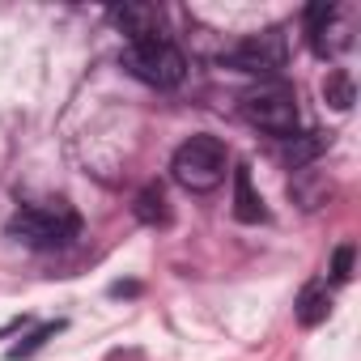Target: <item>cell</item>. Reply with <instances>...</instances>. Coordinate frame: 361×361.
<instances>
[{
    "instance_id": "8992f818",
    "label": "cell",
    "mask_w": 361,
    "mask_h": 361,
    "mask_svg": "<svg viewBox=\"0 0 361 361\" xmlns=\"http://www.w3.org/2000/svg\"><path fill=\"white\" fill-rule=\"evenodd\" d=\"M306 30H310V47L314 56H340L348 47V22L340 18L336 5H327V0H319V5L306 9Z\"/></svg>"
},
{
    "instance_id": "30bf717a",
    "label": "cell",
    "mask_w": 361,
    "mask_h": 361,
    "mask_svg": "<svg viewBox=\"0 0 361 361\" xmlns=\"http://www.w3.org/2000/svg\"><path fill=\"white\" fill-rule=\"evenodd\" d=\"M323 149H327V136H323V132L289 136V145H285V166H289V170H306V166H310Z\"/></svg>"
},
{
    "instance_id": "5bb4252c",
    "label": "cell",
    "mask_w": 361,
    "mask_h": 361,
    "mask_svg": "<svg viewBox=\"0 0 361 361\" xmlns=\"http://www.w3.org/2000/svg\"><path fill=\"white\" fill-rule=\"evenodd\" d=\"M353 276V247L344 243V247H336V255H331V281H348Z\"/></svg>"
},
{
    "instance_id": "ba28073f",
    "label": "cell",
    "mask_w": 361,
    "mask_h": 361,
    "mask_svg": "<svg viewBox=\"0 0 361 361\" xmlns=\"http://www.w3.org/2000/svg\"><path fill=\"white\" fill-rule=\"evenodd\" d=\"M234 217L247 226L264 221V200L251 188V166H234Z\"/></svg>"
},
{
    "instance_id": "52a82bcc",
    "label": "cell",
    "mask_w": 361,
    "mask_h": 361,
    "mask_svg": "<svg viewBox=\"0 0 361 361\" xmlns=\"http://www.w3.org/2000/svg\"><path fill=\"white\" fill-rule=\"evenodd\" d=\"M115 26L128 35V43H145V39H161V9L157 5H123L111 13Z\"/></svg>"
},
{
    "instance_id": "7a4b0ae2",
    "label": "cell",
    "mask_w": 361,
    "mask_h": 361,
    "mask_svg": "<svg viewBox=\"0 0 361 361\" xmlns=\"http://www.w3.org/2000/svg\"><path fill=\"white\" fill-rule=\"evenodd\" d=\"M238 111H243V119H247L251 128H259V132H268V136H281V140L298 136V123H302V115H298V94H293L289 85H281V81H264V85L247 90V94L238 98Z\"/></svg>"
},
{
    "instance_id": "7c38bea8",
    "label": "cell",
    "mask_w": 361,
    "mask_h": 361,
    "mask_svg": "<svg viewBox=\"0 0 361 361\" xmlns=\"http://www.w3.org/2000/svg\"><path fill=\"white\" fill-rule=\"evenodd\" d=\"M323 98L336 106V111H348L353 106V81L336 68V73H327V81H323Z\"/></svg>"
},
{
    "instance_id": "8fae6325",
    "label": "cell",
    "mask_w": 361,
    "mask_h": 361,
    "mask_svg": "<svg viewBox=\"0 0 361 361\" xmlns=\"http://www.w3.org/2000/svg\"><path fill=\"white\" fill-rule=\"evenodd\" d=\"M136 217H140L145 226H166V221H170V209H166V192H161L157 183H149V188L136 196Z\"/></svg>"
},
{
    "instance_id": "3957f363",
    "label": "cell",
    "mask_w": 361,
    "mask_h": 361,
    "mask_svg": "<svg viewBox=\"0 0 361 361\" xmlns=\"http://www.w3.org/2000/svg\"><path fill=\"white\" fill-rule=\"evenodd\" d=\"M81 230V217L68 209V204H30L22 213H13L9 221V234L35 251H56V247H68Z\"/></svg>"
},
{
    "instance_id": "277c9868",
    "label": "cell",
    "mask_w": 361,
    "mask_h": 361,
    "mask_svg": "<svg viewBox=\"0 0 361 361\" xmlns=\"http://www.w3.org/2000/svg\"><path fill=\"white\" fill-rule=\"evenodd\" d=\"M123 68L136 81L153 85V90H174L178 81H183V73H188V60L170 39H145V43H128L123 47Z\"/></svg>"
},
{
    "instance_id": "5b68a950",
    "label": "cell",
    "mask_w": 361,
    "mask_h": 361,
    "mask_svg": "<svg viewBox=\"0 0 361 361\" xmlns=\"http://www.w3.org/2000/svg\"><path fill=\"white\" fill-rule=\"evenodd\" d=\"M289 60V43H285V30H264V35H247L238 47H230L221 56L226 68L234 73H247V77H276Z\"/></svg>"
},
{
    "instance_id": "4fadbf2b",
    "label": "cell",
    "mask_w": 361,
    "mask_h": 361,
    "mask_svg": "<svg viewBox=\"0 0 361 361\" xmlns=\"http://www.w3.org/2000/svg\"><path fill=\"white\" fill-rule=\"evenodd\" d=\"M56 331H64V323H60V319H56V323H43V327H35V331H30V336H26L18 348H9V357H13V361H22V357H35V353H39V348H43V344L56 336Z\"/></svg>"
},
{
    "instance_id": "6da1fadb",
    "label": "cell",
    "mask_w": 361,
    "mask_h": 361,
    "mask_svg": "<svg viewBox=\"0 0 361 361\" xmlns=\"http://www.w3.org/2000/svg\"><path fill=\"white\" fill-rule=\"evenodd\" d=\"M226 170H230V149L217 136H192L174 149L170 157V174L178 188L188 192H213L226 183Z\"/></svg>"
},
{
    "instance_id": "9c48e42d",
    "label": "cell",
    "mask_w": 361,
    "mask_h": 361,
    "mask_svg": "<svg viewBox=\"0 0 361 361\" xmlns=\"http://www.w3.org/2000/svg\"><path fill=\"white\" fill-rule=\"evenodd\" d=\"M327 310H331V293H327V285H306L302 289V298H298V306H293V314H298V323L302 327H319L323 319H327Z\"/></svg>"
}]
</instances>
